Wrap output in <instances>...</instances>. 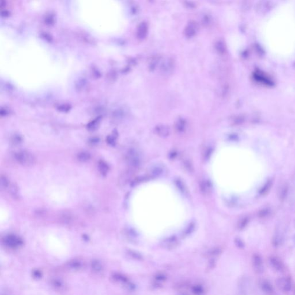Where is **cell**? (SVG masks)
I'll return each instance as SVG.
<instances>
[{
  "label": "cell",
  "instance_id": "12",
  "mask_svg": "<svg viewBox=\"0 0 295 295\" xmlns=\"http://www.w3.org/2000/svg\"><path fill=\"white\" fill-rule=\"evenodd\" d=\"M133 171H133L132 170L129 169L128 171H126V172L123 173L119 178V183L122 185H124V184H126L129 181L131 177H132Z\"/></svg>",
  "mask_w": 295,
  "mask_h": 295
},
{
  "label": "cell",
  "instance_id": "1",
  "mask_svg": "<svg viewBox=\"0 0 295 295\" xmlns=\"http://www.w3.org/2000/svg\"><path fill=\"white\" fill-rule=\"evenodd\" d=\"M266 42L273 51L291 53L295 49V15L291 6L280 9L273 15L266 27Z\"/></svg>",
  "mask_w": 295,
  "mask_h": 295
},
{
  "label": "cell",
  "instance_id": "7",
  "mask_svg": "<svg viewBox=\"0 0 295 295\" xmlns=\"http://www.w3.org/2000/svg\"><path fill=\"white\" fill-rule=\"evenodd\" d=\"M270 267L276 272H284L285 266L282 261L277 256L271 255L268 259Z\"/></svg>",
  "mask_w": 295,
  "mask_h": 295
},
{
  "label": "cell",
  "instance_id": "9",
  "mask_svg": "<svg viewBox=\"0 0 295 295\" xmlns=\"http://www.w3.org/2000/svg\"><path fill=\"white\" fill-rule=\"evenodd\" d=\"M200 188L201 193L205 196L209 195L212 191L210 182L207 179H203L200 183Z\"/></svg>",
  "mask_w": 295,
  "mask_h": 295
},
{
  "label": "cell",
  "instance_id": "10",
  "mask_svg": "<svg viewBox=\"0 0 295 295\" xmlns=\"http://www.w3.org/2000/svg\"><path fill=\"white\" fill-rule=\"evenodd\" d=\"M164 171V168L161 165H155L152 167L149 170V177L154 178L160 176L163 174Z\"/></svg>",
  "mask_w": 295,
  "mask_h": 295
},
{
  "label": "cell",
  "instance_id": "20",
  "mask_svg": "<svg viewBox=\"0 0 295 295\" xmlns=\"http://www.w3.org/2000/svg\"><path fill=\"white\" fill-rule=\"evenodd\" d=\"M147 32V27L146 24L145 23H142L141 24H140L139 27H138V35L139 38H143L146 35V33Z\"/></svg>",
  "mask_w": 295,
  "mask_h": 295
},
{
  "label": "cell",
  "instance_id": "14",
  "mask_svg": "<svg viewBox=\"0 0 295 295\" xmlns=\"http://www.w3.org/2000/svg\"><path fill=\"white\" fill-rule=\"evenodd\" d=\"M98 168L100 172V174L103 176H106L109 170V167L107 165V164L103 161V160H100L98 163Z\"/></svg>",
  "mask_w": 295,
  "mask_h": 295
},
{
  "label": "cell",
  "instance_id": "18",
  "mask_svg": "<svg viewBox=\"0 0 295 295\" xmlns=\"http://www.w3.org/2000/svg\"><path fill=\"white\" fill-rule=\"evenodd\" d=\"M100 120H101V118L100 117H98L97 118H96L95 119H94L93 121H92V122H91L90 123H89L87 125V129L90 130V131H93V130H95L97 128L98 126H99V124H100Z\"/></svg>",
  "mask_w": 295,
  "mask_h": 295
},
{
  "label": "cell",
  "instance_id": "30",
  "mask_svg": "<svg viewBox=\"0 0 295 295\" xmlns=\"http://www.w3.org/2000/svg\"><path fill=\"white\" fill-rule=\"evenodd\" d=\"M53 22V19L52 18H48L46 19V23L48 24H51Z\"/></svg>",
  "mask_w": 295,
  "mask_h": 295
},
{
  "label": "cell",
  "instance_id": "16",
  "mask_svg": "<svg viewBox=\"0 0 295 295\" xmlns=\"http://www.w3.org/2000/svg\"><path fill=\"white\" fill-rule=\"evenodd\" d=\"M51 284L52 287H53L54 288L59 290H62L65 288V284L62 281L59 279L54 278L51 280Z\"/></svg>",
  "mask_w": 295,
  "mask_h": 295
},
{
  "label": "cell",
  "instance_id": "26",
  "mask_svg": "<svg viewBox=\"0 0 295 295\" xmlns=\"http://www.w3.org/2000/svg\"><path fill=\"white\" fill-rule=\"evenodd\" d=\"M116 138V135H115V133H114L112 135L109 136L107 137V141L108 143L110 144V145H114L115 142Z\"/></svg>",
  "mask_w": 295,
  "mask_h": 295
},
{
  "label": "cell",
  "instance_id": "19",
  "mask_svg": "<svg viewBox=\"0 0 295 295\" xmlns=\"http://www.w3.org/2000/svg\"><path fill=\"white\" fill-rule=\"evenodd\" d=\"M91 158V155L88 152H81L77 155V159L79 161L84 163L88 161Z\"/></svg>",
  "mask_w": 295,
  "mask_h": 295
},
{
  "label": "cell",
  "instance_id": "23",
  "mask_svg": "<svg viewBox=\"0 0 295 295\" xmlns=\"http://www.w3.org/2000/svg\"><path fill=\"white\" fill-rule=\"evenodd\" d=\"M212 151H213V149L210 146H208V147H206L203 153V158L205 160H207L209 159L210 157V155L212 153Z\"/></svg>",
  "mask_w": 295,
  "mask_h": 295
},
{
  "label": "cell",
  "instance_id": "13",
  "mask_svg": "<svg viewBox=\"0 0 295 295\" xmlns=\"http://www.w3.org/2000/svg\"><path fill=\"white\" fill-rule=\"evenodd\" d=\"M91 268L92 270L96 273L102 272L103 270V265L97 260H93L91 262Z\"/></svg>",
  "mask_w": 295,
  "mask_h": 295
},
{
  "label": "cell",
  "instance_id": "17",
  "mask_svg": "<svg viewBox=\"0 0 295 295\" xmlns=\"http://www.w3.org/2000/svg\"><path fill=\"white\" fill-rule=\"evenodd\" d=\"M67 268L71 270H78L81 268L82 263L77 260H72L69 261L67 265Z\"/></svg>",
  "mask_w": 295,
  "mask_h": 295
},
{
  "label": "cell",
  "instance_id": "24",
  "mask_svg": "<svg viewBox=\"0 0 295 295\" xmlns=\"http://www.w3.org/2000/svg\"><path fill=\"white\" fill-rule=\"evenodd\" d=\"M9 187L11 188L10 193L12 195V196H13L14 197H18L19 190L18 189L17 186H16L15 184H12L11 186H9Z\"/></svg>",
  "mask_w": 295,
  "mask_h": 295
},
{
  "label": "cell",
  "instance_id": "31",
  "mask_svg": "<svg viewBox=\"0 0 295 295\" xmlns=\"http://www.w3.org/2000/svg\"><path fill=\"white\" fill-rule=\"evenodd\" d=\"M9 14L8 12L6 11H4L1 12V15L3 16H8Z\"/></svg>",
  "mask_w": 295,
  "mask_h": 295
},
{
  "label": "cell",
  "instance_id": "21",
  "mask_svg": "<svg viewBox=\"0 0 295 295\" xmlns=\"http://www.w3.org/2000/svg\"><path fill=\"white\" fill-rule=\"evenodd\" d=\"M183 166L184 168L188 172H193V166L191 161L188 159H185L183 161Z\"/></svg>",
  "mask_w": 295,
  "mask_h": 295
},
{
  "label": "cell",
  "instance_id": "28",
  "mask_svg": "<svg viewBox=\"0 0 295 295\" xmlns=\"http://www.w3.org/2000/svg\"><path fill=\"white\" fill-rule=\"evenodd\" d=\"M70 109V106L67 104H63L60 106L58 107V110L61 111H68Z\"/></svg>",
  "mask_w": 295,
  "mask_h": 295
},
{
  "label": "cell",
  "instance_id": "11",
  "mask_svg": "<svg viewBox=\"0 0 295 295\" xmlns=\"http://www.w3.org/2000/svg\"><path fill=\"white\" fill-rule=\"evenodd\" d=\"M155 133L160 137H165L168 136L170 134L169 128L164 125H159L155 129Z\"/></svg>",
  "mask_w": 295,
  "mask_h": 295
},
{
  "label": "cell",
  "instance_id": "3",
  "mask_svg": "<svg viewBox=\"0 0 295 295\" xmlns=\"http://www.w3.org/2000/svg\"><path fill=\"white\" fill-rule=\"evenodd\" d=\"M15 156L17 161L24 166H31L36 162L35 156L27 151H19L15 153Z\"/></svg>",
  "mask_w": 295,
  "mask_h": 295
},
{
  "label": "cell",
  "instance_id": "29",
  "mask_svg": "<svg viewBox=\"0 0 295 295\" xmlns=\"http://www.w3.org/2000/svg\"><path fill=\"white\" fill-rule=\"evenodd\" d=\"M22 139L20 137L16 136L14 137V138L12 139V142H13L14 144H18L21 142Z\"/></svg>",
  "mask_w": 295,
  "mask_h": 295
},
{
  "label": "cell",
  "instance_id": "25",
  "mask_svg": "<svg viewBox=\"0 0 295 295\" xmlns=\"http://www.w3.org/2000/svg\"><path fill=\"white\" fill-rule=\"evenodd\" d=\"M175 128H176V129L178 132H182L184 130L185 123L183 121H180L178 122V123H177V125L175 126Z\"/></svg>",
  "mask_w": 295,
  "mask_h": 295
},
{
  "label": "cell",
  "instance_id": "6",
  "mask_svg": "<svg viewBox=\"0 0 295 295\" xmlns=\"http://www.w3.org/2000/svg\"><path fill=\"white\" fill-rule=\"evenodd\" d=\"M252 265L254 271L257 274H262L265 271L263 259L259 254H254L252 256Z\"/></svg>",
  "mask_w": 295,
  "mask_h": 295
},
{
  "label": "cell",
  "instance_id": "15",
  "mask_svg": "<svg viewBox=\"0 0 295 295\" xmlns=\"http://www.w3.org/2000/svg\"><path fill=\"white\" fill-rule=\"evenodd\" d=\"M175 183L177 188L179 189V190L182 193V194H183L184 195H187L188 194L187 187L186 186L185 183L183 182L181 179H175Z\"/></svg>",
  "mask_w": 295,
  "mask_h": 295
},
{
  "label": "cell",
  "instance_id": "8",
  "mask_svg": "<svg viewBox=\"0 0 295 295\" xmlns=\"http://www.w3.org/2000/svg\"><path fill=\"white\" fill-rule=\"evenodd\" d=\"M259 288L261 291L266 295H273L274 294V288L272 283L265 279L260 281Z\"/></svg>",
  "mask_w": 295,
  "mask_h": 295
},
{
  "label": "cell",
  "instance_id": "5",
  "mask_svg": "<svg viewBox=\"0 0 295 295\" xmlns=\"http://www.w3.org/2000/svg\"><path fill=\"white\" fill-rule=\"evenodd\" d=\"M4 244L8 247L16 249L22 246L23 242L22 239L14 235H9L3 239Z\"/></svg>",
  "mask_w": 295,
  "mask_h": 295
},
{
  "label": "cell",
  "instance_id": "4",
  "mask_svg": "<svg viewBox=\"0 0 295 295\" xmlns=\"http://www.w3.org/2000/svg\"><path fill=\"white\" fill-rule=\"evenodd\" d=\"M275 284L277 288L282 292L288 293L292 289V281L288 277H281L276 280Z\"/></svg>",
  "mask_w": 295,
  "mask_h": 295
},
{
  "label": "cell",
  "instance_id": "22",
  "mask_svg": "<svg viewBox=\"0 0 295 295\" xmlns=\"http://www.w3.org/2000/svg\"><path fill=\"white\" fill-rule=\"evenodd\" d=\"M9 182L8 179V178L4 176V175H1V178H0V187L1 189H6L9 187Z\"/></svg>",
  "mask_w": 295,
  "mask_h": 295
},
{
  "label": "cell",
  "instance_id": "2",
  "mask_svg": "<svg viewBox=\"0 0 295 295\" xmlns=\"http://www.w3.org/2000/svg\"><path fill=\"white\" fill-rule=\"evenodd\" d=\"M126 159L129 169L133 171L138 168L142 163V159L139 153L135 149H130L128 151Z\"/></svg>",
  "mask_w": 295,
  "mask_h": 295
},
{
  "label": "cell",
  "instance_id": "27",
  "mask_svg": "<svg viewBox=\"0 0 295 295\" xmlns=\"http://www.w3.org/2000/svg\"><path fill=\"white\" fill-rule=\"evenodd\" d=\"M194 228H195V224L194 223L192 222V223H190V224L188 226L187 228H186V233H188L189 232H192V231L194 229Z\"/></svg>",
  "mask_w": 295,
  "mask_h": 295
}]
</instances>
